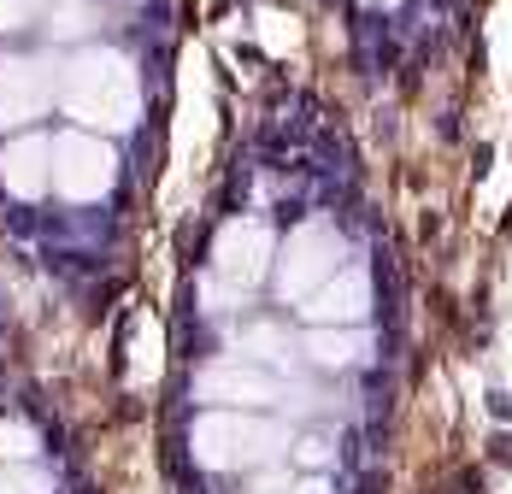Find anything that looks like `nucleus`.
I'll list each match as a JSON object with an SVG mask.
<instances>
[{"label":"nucleus","mask_w":512,"mask_h":494,"mask_svg":"<svg viewBox=\"0 0 512 494\" xmlns=\"http://www.w3.org/2000/svg\"><path fill=\"white\" fill-rule=\"evenodd\" d=\"M112 183H118V153L106 148L101 136H89V130L53 136V189L65 200L89 206V200L112 195Z\"/></svg>","instance_id":"4"},{"label":"nucleus","mask_w":512,"mask_h":494,"mask_svg":"<svg viewBox=\"0 0 512 494\" xmlns=\"http://www.w3.org/2000/svg\"><path fill=\"white\" fill-rule=\"evenodd\" d=\"M53 106V71L36 59H0V130H18Z\"/></svg>","instance_id":"7"},{"label":"nucleus","mask_w":512,"mask_h":494,"mask_svg":"<svg viewBox=\"0 0 512 494\" xmlns=\"http://www.w3.org/2000/svg\"><path fill=\"white\" fill-rule=\"evenodd\" d=\"M277 395H283L277 377L259 365H242V359H218L195 377V400H206V406H242L248 412V406H271Z\"/></svg>","instance_id":"6"},{"label":"nucleus","mask_w":512,"mask_h":494,"mask_svg":"<svg viewBox=\"0 0 512 494\" xmlns=\"http://www.w3.org/2000/svg\"><path fill=\"white\" fill-rule=\"evenodd\" d=\"M189 447H195V465H206V471H248L283 447V430L242 412V406H212L195 418Z\"/></svg>","instance_id":"2"},{"label":"nucleus","mask_w":512,"mask_h":494,"mask_svg":"<svg viewBox=\"0 0 512 494\" xmlns=\"http://www.w3.org/2000/svg\"><path fill=\"white\" fill-rule=\"evenodd\" d=\"M301 353H307L318 371H348V365H359L371 353V336L354 330V324H312Z\"/></svg>","instance_id":"10"},{"label":"nucleus","mask_w":512,"mask_h":494,"mask_svg":"<svg viewBox=\"0 0 512 494\" xmlns=\"http://www.w3.org/2000/svg\"><path fill=\"white\" fill-rule=\"evenodd\" d=\"M365 306H371V271H365V265H342L330 283H318L307 295L301 318H307V324H359Z\"/></svg>","instance_id":"8"},{"label":"nucleus","mask_w":512,"mask_h":494,"mask_svg":"<svg viewBox=\"0 0 512 494\" xmlns=\"http://www.w3.org/2000/svg\"><path fill=\"white\" fill-rule=\"evenodd\" d=\"M24 24V0H0V36Z\"/></svg>","instance_id":"14"},{"label":"nucleus","mask_w":512,"mask_h":494,"mask_svg":"<svg viewBox=\"0 0 512 494\" xmlns=\"http://www.w3.org/2000/svg\"><path fill=\"white\" fill-rule=\"evenodd\" d=\"M0 494H53V477L18 459V465H0Z\"/></svg>","instance_id":"11"},{"label":"nucleus","mask_w":512,"mask_h":494,"mask_svg":"<svg viewBox=\"0 0 512 494\" xmlns=\"http://www.w3.org/2000/svg\"><path fill=\"white\" fill-rule=\"evenodd\" d=\"M18 459H36V436L24 424H0V465H18Z\"/></svg>","instance_id":"12"},{"label":"nucleus","mask_w":512,"mask_h":494,"mask_svg":"<svg viewBox=\"0 0 512 494\" xmlns=\"http://www.w3.org/2000/svg\"><path fill=\"white\" fill-rule=\"evenodd\" d=\"M371 6H401V0H371Z\"/></svg>","instance_id":"16"},{"label":"nucleus","mask_w":512,"mask_h":494,"mask_svg":"<svg viewBox=\"0 0 512 494\" xmlns=\"http://www.w3.org/2000/svg\"><path fill=\"white\" fill-rule=\"evenodd\" d=\"M295 494H330V483H324V477H307V483H301Z\"/></svg>","instance_id":"15"},{"label":"nucleus","mask_w":512,"mask_h":494,"mask_svg":"<svg viewBox=\"0 0 512 494\" xmlns=\"http://www.w3.org/2000/svg\"><path fill=\"white\" fill-rule=\"evenodd\" d=\"M0 183L6 195L18 200H36L53 189V142L48 136H12L0 148Z\"/></svg>","instance_id":"9"},{"label":"nucleus","mask_w":512,"mask_h":494,"mask_svg":"<svg viewBox=\"0 0 512 494\" xmlns=\"http://www.w3.org/2000/svg\"><path fill=\"white\" fill-rule=\"evenodd\" d=\"M59 106L83 130H130L142 118V77L124 53L83 48L59 71Z\"/></svg>","instance_id":"1"},{"label":"nucleus","mask_w":512,"mask_h":494,"mask_svg":"<svg viewBox=\"0 0 512 494\" xmlns=\"http://www.w3.org/2000/svg\"><path fill=\"white\" fill-rule=\"evenodd\" d=\"M259 36H265L277 53L295 48V24H289V18H277V12H265V18H259Z\"/></svg>","instance_id":"13"},{"label":"nucleus","mask_w":512,"mask_h":494,"mask_svg":"<svg viewBox=\"0 0 512 494\" xmlns=\"http://www.w3.org/2000/svg\"><path fill=\"white\" fill-rule=\"evenodd\" d=\"M277 265V242L259 218H230L212 242V277L230 289V295H248L265 283V271Z\"/></svg>","instance_id":"5"},{"label":"nucleus","mask_w":512,"mask_h":494,"mask_svg":"<svg viewBox=\"0 0 512 494\" xmlns=\"http://www.w3.org/2000/svg\"><path fill=\"white\" fill-rule=\"evenodd\" d=\"M342 259H348V247L336 236V224H324V218L301 224V230L283 242V253H277V295L307 300L318 283H330V277L342 271Z\"/></svg>","instance_id":"3"}]
</instances>
